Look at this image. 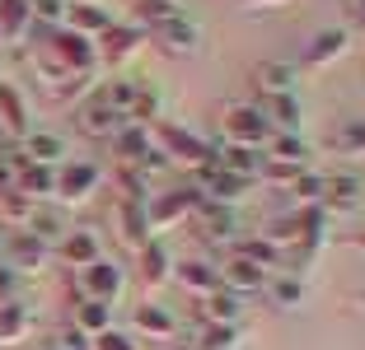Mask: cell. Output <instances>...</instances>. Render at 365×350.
Wrapping results in <instances>:
<instances>
[{
    "instance_id": "cell-1",
    "label": "cell",
    "mask_w": 365,
    "mask_h": 350,
    "mask_svg": "<svg viewBox=\"0 0 365 350\" xmlns=\"http://www.w3.org/2000/svg\"><path fill=\"white\" fill-rule=\"evenodd\" d=\"M215 122H220V131H225V145H262V140H272L267 122H262L258 103L253 98H225V103L215 107Z\"/></svg>"
},
{
    "instance_id": "cell-2",
    "label": "cell",
    "mask_w": 365,
    "mask_h": 350,
    "mask_svg": "<svg viewBox=\"0 0 365 350\" xmlns=\"http://www.w3.org/2000/svg\"><path fill=\"white\" fill-rule=\"evenodd\" d=\"M150 136L160 140L164 164H178V169H202V164L215 159V145H211V140H202L197 131H187V127H155Z\"/></svg>"
},
{
    "instance_id": "cell-3",
    "label": "cell",
    "mask_w": 365,
    "mask_h": 350,
    "mask_svg": "<svg viewBox=\"0 0 365 350\" xmlns=\"http://www.w3.org/2000/svg\"><path fill=\"white\" fill-rule=\"evenodd\" d=\"M192 191H197V201H211V206H230L235 196H244L248 182L235 178V173H225L220 164H202V169H192Z\"/></svg>"
},
{
    "instance_id": "cell-4",
    "label": "cell",
    "mask_w": 365,
    "mask_h": 350,
    "mask_svg": "<svg viewBox=\"0 0 365 350\" xmlns=\"http://www.w3.org/2000/svg\"><path fill=\"white\" fill-rule=\"evenodd\" d=\"M71 290H76V299H98V304H113V299H118V290H122V271L113 262H103V257H98L94 266L76 271Z\"/></svg>"
},
{
    "instance_id": "cell-5",
    "label": "cell",
    "mask_w": 365,
    "mask_h": 350,
    "mask_svg": "<svg viewBox=\"0 0 365 350\" xmlns=\"http://www.w3.org/2000/svg\"><path fill=\"white\" fill-rule=\"evenodd\" d=\"M47 56H52L66 75H76V80H80V75H89V70H94V61H98L94 43H89V38H80V33H71V28H61L52 38V52H47Z\"/></svg>"
},
{
    "instance_id": "cell-6",
    "label": "cell",
    "mask_w": 365,
    "mask_h": 350,
    "mask_svg": "<svg viewBox=\"0 0 365 350\" xmlns=\"http://www.w3.org/2000/svg\"><path fill=\"white\" fill-rule=\"evenodd\" d=\"M113 224H118V243L127 248V253L140 257V248L150 243V220H145V206L131 201V196H118V206H113Z\"/></svg>"
},
{
    "instance_id": "cell-7",
    "label": "cell",
    "mask_w": 365,
    "mask_h": 350,
    "mask_svg": "<svg viewBox=\"0 0 365 350\" xmlns=\"http://www.w3.org/2000/svg\"><path fill=\"white\" fill-rule=\"evenodd\" d=\"M150 38H155V43H160L169 56H197V52H202V28H197V23L187 19L182 10L173 14V19H164L160 28H150Z\"/></svg>"
},
{
    "instance_id": "cell-8",
    "label": "cell",
    "mask_w": 365,
    "mask_h": 350,
    "mask_svg": "<svg viewBox=\"0 0 365 350\" xmlns=\"http://www.w3.org/2000/svg\"><path fill=\"white\" fill-rule=\"evenodd\" d=\"M258 112L267 122L272 136H300V122H304V107L295 94H267L258 98Z\"/></svg>"
},
{
    "instance_id": "cell-9",
    "label": "cell",
    "mask_w": 365,
    "mask_h": 350,
    "mask_svg": "<svg viewBox=\"0 0 365 350\" xmlns=\"http://www.w3.org/2000/svg\"><path fill=\"white\" fill-rule=\"evenodd\" d=\"M192 233L202 238V243H235V233H239L235 211H230V206L197 201V211H192Z\"/></svg>"
},
{
    "instance_id": "cell-10",
    "label": "cell",
    "mask_w": 365,
    "mask_h": 350,
    "mask_svg": "<svg viewBox=\"0 0 365 350\" xmlns=\"http://www.w3.org/2000/svg\"><path fill=\"white\" fill-rule=\"evenodd\" d=\"M76 127L85 131V136L103 140V136H113V131H122L127 122H122V117L113 112V103H108V94L98 89V94H89L85 103H80V112H76Z\"/></svg>"
},
{
    "instance_id": "cell-11",
    "label": "cell",
    "mask_w": 365,
    "mask_h": 350,
    "mask_svg": "<svg viewBox=\"0 0 365 350\" xmlns=\"http://www.w3.org/2000/svg\"><path fill=\"white\" fill-rule=\"evenodd\" d=\"M108 140H113V159H118L122 169H140V164H150V154H155L150 127H122Z\"/></svg>"
},
{
    "instance_id": "cell-12",
    "label": "cell",
    "mask_w": 365,
    "mask_h": 350,
    "mask_svg": "<svg viewBox=\"0 0 365 350\" xmlns=\"http://www.w3.org/2000/svg\"><path fill=\"white\" fill-rule=\"evenodd\" d=\"M215 276H220V290H230V295L244 299V295H262V285H267L272 271H262V266H253V262H244V257L230 253L225 266H220Z\"/></svg>"
},
{
    "instance_id": "cell-13",
    "label": "cell",
    "mask_w": 365,
    "mask_h": 350,
    "mask_svg": "<svg viewBox=\"0 0 365 350\" xmlns=\"http://www.w3.org/2000/svg\"><path fill=\"white\" fill-rule=\"evenodd\" d=\"M0 257H5V266H10L14 276H24V271L33 276V271H43V262H47V243H38V238L24 229V233H14L10 243L0 248Z\"/></svg>"
},
{
    "instance_id": "cell-14",
    "label": "cell",
    "mask_w": 365,
    "mask_h": 350,
    "mask_svg": "<svg viewBox=\"0 0 365 350\" xmlns=\"http://www.w3.org/2000/svg\"><path fill=\"white\" fill-rule=\"evenodd\" d=\"M98 182H103L98 164H71V169H56V196H61L66 206H80Z\"/></svg>"
},
{
    "instance_id": "cell-15",
    "label": "cell",
    "mask_w": 365,
    "mask_h": 350,
    "mask_svg": "<svg viewBox=\"0 0 365 350\" xmlns=\"http://www.w3.org/2000/svg\"><path fill=\"white\" fill-rule=\"evenodd\" d=\"M361 196H365V182H361V173H328L323 178V211L333 206V211H356L361 206Z\"/></svg>"
},
{
    "instance_id": "cell-16",
    "label": "cell",
    "mask_w": 365,
    "mask_h": 350,
    "mask_svg": "<svg viewBox=\"0 0 365 350\" xmlns=\"http://www.w3.org/2000/svg\"><path fill=\"white\" fill-rule=\"evenodd\" d=\"M295 65L281 61V56H272V61H258L253 65V89H258V98L267 94H295Z\"/></svg>"
},
{
    "instance_id": "cell-17",
    "label": "cell",
    "mask_w": 365,
    "mask_h": 350,
    "mask_svg": "<svg viewBox=\"0 0 365 350\" xmlns=\"http://www.w3.org/2000/svg\"><path fill=\"white\" fill-rule=\"evenodd\" d=\"M197 211V191L187 187V191H164L160 201L145 211V220H150V229H169L173 220H187V215Z\"/></svg>"
},
{
    "instance_id": "cell-18",
    "label": "cell",
    "mask_w": 365,
    "mask_h": 350,
    "mask_svg": "<svg viewBox=\"0 0 365 350\" xmlns=\"http://www.w3.org/2000/svg\"><path fill=\"white\" fill-rule=\"evenodd\" d=\"M98 257H103V243H98L94 229H76L61 238V262L76 266V271H85V266H94Z\"/></svg>"
},
{
    "instance_id": "cell-19",
    "label": "cell",
    "mask_w": 365,
    "mask_h": 350,
    "mask_svg": "<svg viewBox=\"0 0 365 350\" xmlns=\"http://www.w3.org/2000/svg\"><path fill=\"white\" fill-rule=\"evenodd\" d=\"M136 332L140 336H150V341H173L178 336V318H173L169 308H160V304H136Z\"/></svg>"
},
{
    "instance_id": "cell-20",
    "label": "cell",
    "mask_w": 365,
    "mask_h": 350,
    "mask_svg": "<svg viewBox=\"0 0 365 350\" xmlns=\"http://www.w3.org/2000/svg\"><path fill=\"white\" fill-rule=\"evenodd\" d=\"M169 280H178L182 290H192L197 299H206V295H215V290H220L215 266H206V262H173V276Z\"/></svg>"
},
{
    "instance_id": "cell-21",
    "label": "cell",
    "mask_w": 365,
    "mask_h": 350,
    "mask_svg": "<svg viewBox=\"0 0 365 350\" xmlns=\"http://www.w3.org/2000/svg\"><path fill=\"white\" fill-rule=\"evenodd\" d=\"M328 154H337V159H365V117H351V122H342V127L328 136Z\"/></svg>"
},
{
    "instance_id": "cell-22",
    "label": "cell",
    "mask_w": 365,
    "mask_h": 350,
    "mask_svg": "<svg viewBox=\"0 0 365 350\" xmlns=\"http://www.w3.org/2000/svg\"><path fill=\"white\" fill-rule=\"evenodd\" d=\"M66 28L80 33V38H103V33L113 28V19H108L98 5H85V0H76V5H66Z\"/></svg>"
},
{
    "instance_id": "cell-23",
    "label": "cell",
    "mask_w": 365,
    "mask_h": 350,
    "mask_svg": "<svg viewBox=\"0 0 365 350\" xmlns=\"http://www.w3.org/2000/svg\"><path fill=\"white\" fill-rule=\"evenodd\" d=\"M215 164L225 173H235V178H244V182H253L262 173L258 149H244V145H215Z\"/></svg>"
},
{
    "instance_id": "cell-24",
    "label": "cell",
    "mask_w": 365,
    "mask_h": 350,
    "mask_svg": "<svg viewBox=\"0 0 365 350\" xmlns=\"http://www.w3.org/2000/svg\"><path fill=\"white\" fill-rule=\"evenodd\" d=\"M33 28L29 0H0V43H24Z\"/></svg>"
},
{
    "instance_id": "cell-25",
    "label": "cell",
    "mask_w": 365,
    "mask_h": 350,
    "mask_svg": "<svg viewBox=\"0 0 365 350\" xmlns=\"http://www.w3.org/2000/svg\"><path fill=\"white\" fill-rule=\"evenodd\" d=\"M346 43H351V33H346V28H328V33H319V38L304 47V65H314V70H319V65L337 61V56L346 52Z\"/></svg>"
},
{
    "instance_id": "cell-26",
    "label": "cell",
    "mask_w": 365,
    "mask_h": 350,
    "mask_svg": "<svg viewBox=\"0 0 365 350\" xmlns=\"http://www.w3.org/2000/svg\"><path fill=\"white\" fill-rule=\"evenodd\" d=\"M19 149H24V159H29V164H43V169H56V164L66 159V145L56 136H43V131H29Z\"/></svg>"
},
{
    "instance_id": "cell-27",
    "label": "cell",
    "mask_w": 365,
    "mask_h": 350,
    "mask_svg": "<svg viewBox=\"0 0 365 350\" xmlns=\"http://www.w3.org/2000/svg\"><path fill=\"white\" fill-rule=\"evenodd\" d=\"M14 191H24L29 201H43V196H56V169H43V164H29L14 178Z\"/></svg>"
},
{
    "instance_id": "cell-28",
    "label": "cell",
    "mask_w": 365,
    "mask_h": 350,
    "mask_svg": "<svg viewBox=\"0 0 365 350\" xmlns=\"http://www.w3.org/2000/svg\"><path fill=\"white\" fill-rule=\"evenodd\" d=\"M76 327L85 332L89 341L103 336L113 327V304H98V299H76Z\"/></svg>"
},
{
    "instance_id": "cell-29",
    "label": "cell",
    "mask_w": 365,
    "mask_h": 350,
    "mask_svg": "<svg viewBox=\"0 0 365 350\" xmlns=\"http://www.w3.org/2000/svg\"><path fill=\"white\" fill-rule=\"evenodd\" d=\"M169 276H173V257H169V248L150 238V243L140 248V280H145V285H164Z\"/></svg>"
},
{
    "instance_id": "cell-30",
    "label": "cell",
    "mask_w": 365,
    "mask_h": 350,
    "mask_svg": "<svg viewBox=\"0 0 365 350\" xmlns=\"http://www.w3.org/2000/svg\"><path fill=\"white\" fill-rule=\"evenodd\" d=\"M0 131L5 136H29V112H24V98L10 85H0Z\"/></svg>"
},
{
    "instance_id": "cell-31",
    "label": "cell",
    "mask_w": 365,
    "mask_h": 350,
    "mask_svg": "<svg viewBox=\"0 0 365 350\" xmlns=\"http://www.w3.org/2000/svg\"><path fill=\"white\" fill-rule=\"evenodd\" d=\"M262 295H267L272 308H300L304 304V280L300 276H267Z\"/></svg>"
},
{
    "instance_id": "cell-32",
    "label": "cell",
    "mask_w": 365,
    "mask_h": 350,
    "mask_svg": "<svg viewBox=\"0 0 365 350\" xmlns=\"http://www.w3.org/2000/svg\"><path fill=\"white\" fill-rule=\"evenodd\" d=\"M197 313H202V322H239L244 304H239V295H230V290H215V295H206L202 304H197Z\"/></svg>"
},
{
    "instance_id": "cell-33",
    "label": "cell",
    "mask_w": 365,
    "mask_h": 350,
    "mask_svg": "<svg viewBox=\"0 0 365 350\" xmlns=\"http://www.w3.org/2000/svg\"><path fill=\"white\" fill-rule=\"evenodd\" d=\"M230 253L244 257V262H253V266H262V271H277V266L286 262V253H281V248H272L267 238H244V243H235Z\"/></svg>"
},
{
    "instance_id": "cell-34",
    "label": "cell",
    "mask_w": 365,
    "mask_h": 350,
    "mask_svg": "<svg viewBox=\"0 0 365 350\" xmlns=\"http://www.w3.org/2000/svg\"><path fill=\"white\" fill-rule=\"evenodd\" d=\"M29 308L19 304V299H14V304H5L0 308V346H14V341H24L29 336Z\"/></svg>"
},
{
    "instance_id": "cell-35",
    "label": "cell",
    "mask_w": 365,
    "mask_h": 350,
    "mask_svg": "<svg viewBox=\"0 0 365 350\" xmlns=\"http://www.w3.org/2000/svg\"><path fill=\"white\" fill-rule=\"evenodd\" d=\"M290 201H295V211L300 206H319L323 201V173H309V169H300L295 178H290Z\"/></svg>"
},
{
    "instance_id": "cell-36",
    "label": "cell",
    "mask_w": 365,
    "mask_h": 350,
    "mask_svg": "<svg viewBox=\"0 0 365 350\" xmlns=\"http://www.w3.org/2000/svg\"><path fill=\"white\" fill-rule=\"evenodd\" d=\"M239 341H244V327H239V322H206L197 350H239Z\"/></svg>"
},
{
    "instance_id": "cell-37",
    "label": "cell",
    "mask_w": 365,
    "mask_h": 350,
    "mask_svg": "<svg viewBox=\"0 0 365 350\" xmlns=\"http://www.w3.org/2000/svg\"><path fill=\"white\" fill-rule=\"evenodd\" d=\"M131 47H140V28H118V23H113V28L103 33V47H98V56H103V61H122Z\"/></svg>"
},
{
    "instance_id": "cell-38",
    "label": "cell",
    "mask_w": 365,
    "mask_h": 350,
    "mask_svg": "<svg viewBox=\"0 0 365 350\" xmlns=\"http://www.w3.org/2000/svg\"><path fill=\"white\" fill-rule=\"evenodd\" d=\"M304 154H309V145H304L300 136H272L267 140V159L272 164H295V169H304Z\"/></svg>"
},
{
    "instance_id": "cell-39",
    "label": "cell",
    "mask_w": 365,
    "mask_h": 350,
    "mask_svg": "<svg viewBox=\"0 0 365 350\" xmlns=\"http://www.w3.org/2000/svg\"><path fill=\"white\" fill-rule=\"evenodd\" d=\"M0 215H5L10 224H29L33 201L24 196V191H14V187H0Z\"/></svg>"
},
{
    "instance_id": "cell-40",
    "label": "cell",
    "mask_w": 365,
    "mask_h": 350,
    "mask_svg": "<svg viewBox=\"0 0 365 350\" xmlns=\"http://www.w3.org/2000/svg\"><path fill=\"white\" fill-rule=\"evenodd\" d=\"M173 14H178L173 0H136V19L145 23V28H160V23L173 19Z\"/></svg>"
},
{
    "instance_id": "cell-41",
    "label": "cell",
    "mask_w": 365,
    "mask_h": 350,
    "mask_svg": "<svg viewBox=\"0 0 365 350\" xmlns=\"http://www.w3.org/2000/svg\"><path fill=\"white\" fill-rule=\"evenodd\" d=\"M89 350H140V346L127 336V332H113V327H108L103 336H94V341H89Z\"/></svg>"
},
{
    "instance_id": "cell-42",
    "label": "cell",
    "mask_w": 365,
    "mask_h": 350,
    "mask_svg": "<svg viewBox=\"0 0 365 350\" xmlns=\"http://www.w3.org/2000/svg\"><path fill=\"white\" fill-rule=\"evenodd\" d=\"M295 164H272V159H262V173L258 178H267V182H277V187H290V178H295Z\"/></svg>"
},
{
    "instance_id": "cell-43",
    "label": "cell",
    "mask_w": 365,
    "mask_h": 350,
    "mask_svg": "<svg viewBox=\"0 0 365 350\" xmlns=\"http://www.w3.org/2000/svg\"><path fill=\"white\" fill-rule=\"evenodd\" d=\"M33 19H66V0H29Z\"/></svg>"
},
{
    "instance_id": "cell-44",
    "label": "cell",
    "mask_w": 365,
    "mask_h": 350,
    "mask_svg": "<svg viewBox=\"0 0 365 350\" xmlns=\"http://www.w3.org/2000/svg\"><path fill=\"white\" fill-rule=\"evenodd\" d=\"M14 299H19V276H14L10 266L0 262V308H5V304H14Z\"/></svg>"
},
{
    "instance_id": "cell-45",
    "label": "cell",
    "mask_w": 365,
    "mask_h": 350,
    "mask_svg": "<svg viewBox=\"0 0 365 350\" xmlns=\"http://www.w3.org/2000/svg\"><path fill=\"white\" fill-rule=\"evenodd\" d=\"M118 178H122V191H127L131 201H140V196H145V178H140L136 169H122Z\"/></svg>"
},
{
    "instance_id": "cell-46",
    "label": "cell",
    "mask_w": 365,
    "mask_h": 350,
    "mask_svg": "<svg viewBox=\"0 0 365 350\" xmlns=\"http://www.w3.org/2000/svg\"><path fill=\"white\" fill-rule=\"evenodd\" d=\"M38 350H76V341H66V336H52V341H43Z\"/></svg>"
},
{
    "instance_id": "cell-47",
    "label": "cell",
    "mask_w": 365,
    "mask_h": 350,
    "mask_svg": "<svg viewBox=\"0 0 365 350\" xmlns=\"http://www.w3.org/2000/svg\"><path fill=\"white\" fill-rule=\"evenodd\" d=\"M356 248H361V253H365V233H356Z\"/></svg>"
},
{
    "instance_id": "cell-48",
    "label": "cell",
    "mask_w": 365,
    "mask_h": 350,
    "mask_svg": "<svg viewBox=\"0 0 365 350\" xmlns=\"http://www.w3.org/2000/svg\"><path fill=\"white\" fill-rule=\"evenodd\" d=\"M356 308H361V313H365V295H356Z\"/></svg>"
},
{
    "instance_id": "cell-49",
    "label": "cell",
    "mask_w": 365,
    "mask_h": 350,
    "mask_svg": "<svg viewBox=\"0 0 365 350\" xmlns=\"http://www.w3.org/2000/svg\"><path fill=\"white\" fill-rule=\"evenodd\" d=\"M253 5H277V0H253Z\"/></svg>"
},
{
    "instance_id": "cell-50",
    "label": "cell",
    "mask_w": 365,
    "mask_h": 350,
    "mask_svg": "<svg viewBox=\"0 0 365 350\" xmlns=\"http://www.w3.org/2000/svg\"><path fill=\"white\" fill-rule=\"evenodd\" d=\"M356 10H361V14H365V0H356Z\"/></svg>"
},
{
    "instance_id": "cell-51",
    "label": "cell",
    "mask_w": 365,
    "mask_h": 350,
    "mask_svg": "<svg viewBox=\"0 0 365 350\" xmlns=\"http://www.w3.org/2000/svg\"><path fill=\"white\" fill-rule=\"evenodd\" d=\"M0 145H5V131H0Z\"/></svg>"
},
{
    "instance_id": "cell-52",
    "label": "cell",
    "mask_w": 365,
    "mask_h": 350,
    "mask_svg": "<svg viewBox=\"0 0 365 350\" xmlns=\"http://www.w3.org/2000/svg\"><path fill=\"white\" fill-rule=\"evenodd\" d=\"M85 5H94V0H85Z\"/></svg>"
}]
</instances>
